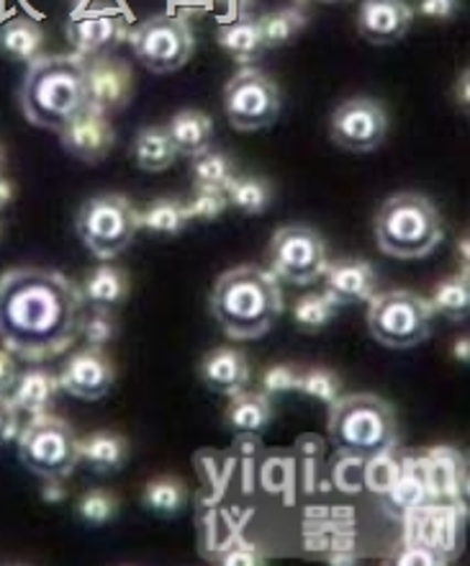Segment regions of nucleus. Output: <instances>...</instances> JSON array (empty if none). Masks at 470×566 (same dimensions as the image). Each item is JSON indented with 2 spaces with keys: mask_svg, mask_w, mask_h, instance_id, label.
<instances>
[{
  "mask_svg": "<svg viewBox=\"0 0 470 566\" xmlns=\"http://www.w3.org/2000/svg\"><path fill=\"white\" fill-rule=\"evenodd\" d=\"M139 209L124 193L93 196L77 209L75 232L98 261H114L139 234Z\"/></svg>",
  "mask_w": 470,
  "mask_h": 566,
  "instance_id": "0eeeda50",
  "label": "nucleus"
},
{
  "mask_svg": "<svg viewBox=\"0 0 470 566\" xmlns=\"http://www.w3.org/2000/svg\"><path fill=\"white\" fill-rule=\"evenodd\" d=\"M57 137L67 155H73L75 160L88 165L106 160L108 153H111L116 145V132L111 119L98 114L96 108L90 106H85L81 114L73 116V119L62 127Z\"/></svg>",
  "mask_w": 470,
  "mask_h": 566,
  "instance_id": "2eb2a0df",
  "label": "nucleus"
},
{
  "mask_svg": "<svg viewBox=\"0 0 470 566\" xmlns=\"http://www.w3.org/2000/svg\"><path fill=\"white\" fill-rule=\"evenodd\" d=\"M15 438H19L21 463L42 482L44 479L65 482L81 463V438L75 436L73 424L52 412L31 418Z\"/></svg>",
  "mask_w": 470,
  "mask_h": 566,
  "instance_id": "6e6552de",
  "label": "nucleus"
},
{
  "mask_svg": "<svg viewBox=\"0 0 470 566\" xmlns=\"http://www.w3.org/2000/svg\"><path fill=\"white\" fill-rule=\"evenodd\" d=\"M81 294H83V302H88L93 310L116 312L124 302H127L129 279L119 265H111L108 261H104L98 269H93L88 276H85Z\"/></svg>",
  "mask_w": 470,
  "mask_h": 566,
  "instance_id": "5701e85b",
  "label": "nucleus"
},
{
  "mask_svg": "<svg viewBox=\"0 0 470 566\" xmlns=\"http://www.w3.org/2000/svg\"><path fill=\"white\" fill-rule=\"evenodd\" d=\"M129 443L116 430H96L81 440V463L96 474H116L127 467Z\"/></svg>",
  "mask_w": 470,
  "mask_h": 566,
  "instance_id": "b1692460",
  "label": "nucleus"
},
{
  "mask_svg": "<svg viewBox=\"0 0 470 566\" xmlns=\"http://www.w3.org/2000/svg\"><path fill=\"white\" fill-rule=\"evenodd\" d=\"M257 21H260V31L268 50L288 46L303 29H307V13L299 11V8H280V11L265 13L263 19Z\"/></svg>",
  "mask_w": 470,
  "mask_h": 566,
  "instance_id": "2f4dec72",
  "label": "nucleus"
},
{
  "mask_svg": "<svg viewBox=\"0 0 470 566\" xmlns=\"http://www.w3.org/2000/svg\"><path fill=\"white\" fill-rule=\"evenodd\" d=\"M432 304L414 291H381L367 302V329L383 348L406 350L427 343L432 337Z\"/></svg>",
  "mask_w": 470,
  "mask_h": 566,
  "instance_id": "423d86ee",
  "label": "nucleus"
},
{
  "mask_svg": "<svg viewBox=\"0 0 470 566\" xmlns=\"http://www.w3.org/2000/svg\"><path fill=\"white\" fill-rule=\"evenodd\" d=\"M226 199H229V207L242 211V214L257 217L268 211L273 201V186L265 178L242 176L234 178L226 188Z\"/></svg>",
  "mask_w": 470,
  "mask_h": 566,
  "instance_id": "7c9ffc66",
  "label": "nucleus"
},
{
  "mask_svg": "<svg viewBox=\"0 0 470 566\" xmlns=\"http://www.w3.org/2000/svg\"><path fill=\"white\" fill-rule=\"evenodd\" d=\"M284 98L280 88L263 70L242 67L224 88V114L237 132H260L278 122Z\"/></svg>",
  "mask_w": 470,
  "mask_h": 566,
  "instance_id": "9b49d317",
  "label": "nucleus"
},
{
  "mask_svg": "<svg viewBox=\"0 0 470 566\" xmlns=\"http://www.w3.org/2000/svg\"><path fill=\"white\" fill-rule=\"evenodd\" d=\"M139 227L157 238H178L188 227L185 203L175 199H157L145 211H139Z\"/></svg>",
  "mask_w": 470,
  "mask_h": 566,
  "instance_id": "c756f323",
  "label": "nucleus"
},
{
  "mask_svg": "<svg viewBox=\"0 0 470 566\" xmlns=\"http://www.w3.org/2000/svg\"><path fill=\"white\" fill-rule=\"evenodd\" d=\"M57 379L60 389L67 391L70 397L83 399V402H100V399L111 395L116 384V366L104 348L85 345L62 364Z\"/></svg>",
  "mask_w": 470,
  "mask_h": 566,
  "instance_id": "4468645a",
  "label": "nucleus"
},
{
  "mask_svg": "<svg viewBox=\"0 0 470 566\" xmlns=\"http://www.w3.org/2000/svg\"><path fill=\"white\" fill-rule=\"evenodd\" d=\"M303 368L293 364H276L268 366L260 376V391L265 397H278L288 395V391H299Z\"/></svg>",
  "mask_w": 470,
  "mask_h": 566,
  "instance_id": "58836bf2",
  "label": "nucleus"
},
{
  "mask_svg": "<svg viewBox=\"0 0 470 566\" xmlns=\"http://www.w3.org/2000/svg\"><path fill=\"white\" fill-rule=\"evenodd\" d=\"M15 199V184L0 176V211L6 207H11V201Z\"/></svg>",
  "mask_w": 470,
  "mask_h": 566,
  "instance_id": "a18cd8bd",
  "label": "nucleus"
},
{
  "mask_svg": "<svg viewBox=\"0 0 470 566\" xmlns=\"http://www.w3.org/2000/svg\"><path fill=\"white\" fill-rule=\"evenodd\" d=\"M216 42L242 67H253L268 52L260 21L253 19V15H237V21L222 23L216 31Z\"/></svg>",
  "mask_w": 470,
  "mask_h": 566,
  "instance_id": "412c9836",
  "label": "nucleus"
},
{
  "mask_svg": "<svg viewBox=\"0 0 470 566\" xmlns=\"http://www.w3.org/2000/svg\"><path fill=\"white\" fill-rule=\"evenodd\" d=\"M81 333L88 345H96V348H106L108 343L119 335V322H116L114 312L106 310H93V314L81 319Z\"/></svg>",
  "mask_w": 470,
  "mask_h": 566,
  "instance_id": "ea45409f",
  "label": "nucleus"
},
{
  "mask_svg": "<svg viewBox=\"0 0 470 566\" xmlns=\"http://www.w3.org/2000/svg\"><path fill=\"white\" fill-rule=\"evenodd\" d=\"M44 52V29L34 19L19 15L0 27V54L11 62L29 65Z\"/></svg>",
  "mask_w": 470,
  "mask_h": 566,
  "instance_id": "393cba45",
  "label": "nucleus"
},
{
  "mask_svg": "<svg viewBox=\"0 0 470 566\" xmlns=\"http://www.w3.org/2000/svg\"><path fill=\"white\" fill-rule=\"evenodd\" d=\"M19 104L31 127L54 132L83 112L85 106V73L83 57L77 54H42L29 62L23 75Z\"/></svg>",
  "mask_w": 470,
  "mask_h": 566,
  "instance_id": "7ed1b4c3",
  "label": "nucleus"
},
{
  "mask_svg": "<svg viewBox=\"0 0 470 566\" xmlns=\"http://www.w3.org/2000/svg\"><path fill=\"white\" fill-rule=\"evenodd\" d=\"M77 515L90 528H104L119 515V497L111 490H88L77 500Z\"/></svg>",
  "mask_w": 470,
  "mask_h": 566,
  "instance_id": "f704fd0d",
  "label": "nucleus"
},
{
  "mask_svg": "<svg viewBox=\"0 0 470 566\" xmlns=\"http://www.w3.org/2000/svg\"><path fill=\"white\" fill-rule=\"evenodd\" d=\"M85 73V104L96 108L98 114L111 116L121 114L135 96V73L129 62L114 54H96L83 57Z\"/></svg>",
  "mask_w": 470,
  "mask_h": 566,
  "instance_id": "ddd939ff",
  "label": "nucleus"
},
{
  "mask_svg": "<svg viewBox=\"0 0 470 566\" xmlns=\"http://www.w3.org/2000/svg\"><path fill=\"white\" fill-rule=\"evenodd\" d=\"M60 391L62 389L57 374L50 371V368H29V371L19 374L8 399H11L19 412H26L29 418H36V415L52 412V405Z\"/></svg>",
  "mask_w": 470,
  "mask_h": 566,
  "instance_id": "aec40b11",
  "label": "nucleus"
},
{
  "mask_svg": "<svg viewBox=\"0 0 470 566\" xmlns=\"http://www.w3.org/2000/svg\"><path fill=\"white\" fill-rule=\"evenodd\" d=\"M226 6H229V11L234 13V15H247L249 13V8H253L257 0H224Z\"/></svg>",
  "mask_w": 470,
  "mask_h": 566,
  "instance_id": "49530a36",
  "label": "nucleus"
},
{
  "mask_svg": "<svg viewBox=\"0 0 470 566\" xmlns=\"http://www.w3.org/2000/svg\"><path fill=\"white\" fill-rule=\"evenodd\" d=\"M191 178L195 188H206V191H224L237 178V165L222 149H206V153L191 157Z\"/></svg>",
  "mask_w": 470,
  "mask_h": 566,
  "instance_id": "c85d7f7f",
  "label": "nucleus"
},
{
  "mask_svg": "<svg viewBox=\"0 0 470 566\" xmlns=\"http://www.w3.org/2000/svg\"><path fill=\"white\" fill-rule=\"evenodd\" d=\"M324 294L332 298L337 306L363 304L378 294L375 283V271L365 261H337L327 263L324 269Z\"/></svg>",
  "mask_w": 470,
  "mask_h": 566,
  "instance_id": "a211bd4d",
  "label": "nucleus"
},
{
  "mask_svg": "<svg viewBox=\"0 0 470 566\" xmlns=\"http://www.w3.org/2000/svg\"><path fill=\"white\" fill-rule=\"evenodd\" d=\"M299 391L311 399H319V402L332 405L334 399L342 395V381H340V376L332 371V368L311 366L301 371Z\"/></svg>",
  "mask_w": 470,
  "mask_h": 566,
  "instance_id": "c9c22d12",
  "label": "nucleus"
},
{
  "mask_svg": "<svg viewBox=\"0 0 470 566\" xmlns=\"http://www.w3.org/2000/svg\"><path fill=\"white\" fill-rule=\"evenodd\" d=\"M188 486L180 476H154L142 490V507L160 521H175L188 507Z\"/></svg>",
  "mask_w": 470,
  "mask_h": 566,
  "instance_id": "bb28decb",
  "label": "nucleus"
},
{
  "mask_svg": "<svg viewBox=\"0 0 470 566\" xmlns=\"http://www.w3.org/2000/svg\"><path fill=\"white\" fill-rule=\"evenodd\" d=\"M83 294L52 269H11L0 276V343L26 364L65 353L81 335Z\"/></svg>",
  "mask_w": 470,
  "mask_h": 566,
  "instance_id": "f257e3e1",
  "label": "nucleus"
},
{
  "mask_svg": "<svg viewBox=\"0 0 470 566\" xmlns=\"http://www.w3.org/2000/svg\"><path fill=\"white\" fill-rule=\"evenodd\" d=\"M429 304H432L435 314H442V317H448L452 322L466 319L470 310V289L466 273L463 276H452L437 283L435 296L429 298Z\"/></svg>",
  "mask_w": 470,
  "mask_h": 566,
  "instance_id": "473e14b6",
  "label": "nucleus"
},
{
  "mask_svg": "<svg viewBox=\"0 0 470 566\" xmlns=\"http://www.w3.org/2000/svg\"><path fill=\"white\" fill-rule=\"evenodd\" d=\"M329 137L344 153L367 155L388 137V114L381 101L355 96L342 101L329 119Z\"/></svg>",
  "mask_w": 470,
  "mask_h": 566,
  "instance_id": "f8f14e48",
  "label": "nucleus"
},
{
  "mask_svg": "<svg viewBox=\"0 0 470 566\" xmlns=\"http://www.w3.org/2000/svg\"><path fill=\"white\" fill-rule=\"evenodd\" d=\"M65 34L77 57H96L119 46L129 36V27L121 15L100 11L77 15L67 23Z\"/></svg>",
  "mask_w": 470,
  "mask_h": 566,
  "instance_id": "f3484780",
  "label": "nucleus"
},
{
  "mask_svg": "<svg viewBox=\"0 0 470 566\" xmlns=\"http://www.w3.org/2000/svg\"><path fill=\"white\" fill-rule=\"evenodd\" d=\"M131 157H135L137 168L145 172L170 170L172 163H175V157H178V149H175V145H172L168 127L152 124V127L139 129L135 137V147H131Z\"/></svg>",
  "mask_w": 470,
  "mask_h": 566,
  "instance_id": "cd10ccee",
  "label": "nucleus"
},
{
  "mask_svg": "<svg viewBox=\"0 0 470 566\" xmlns=\"http://www.w3.org/2000/svg\"><path fill=\"white\" fill-rule=\"evenodd\" d=\"M337 310H340V306H337L324 291H319V294H303L299 302L293 304V322L301 333L317 335L334 319Z\"/></svg>",
  "mask_w": 470,
  "mask_h": 566,
  "instance_id": "72a5a7b5",
  "label": "nucleus"
},
{
  "mask_svg": "<svg viewBox=\"0 0 470 566\" xmlns=\"http://www.w3.org/2000/svg\"><path fill=\"white\" fill-rule=\"evenodd\" d=\"M273 405L263 391H239L229 397L224 410V422L234 436H263L270 428Z\"/></svg>",
  "mask_w": 470,
  "mask_h": 566,
  "instance_id": "4be33fe9",
  "label": "nucleus"
},
{
  "mask_svg": "<svg viewBox=\"0 0 470 566\" xmlns=\"http://www.w3.org/2000/svg\"><path fill=\"white\" fill-rule=\"evenodd\" d=\"M375 245L396 261L432 255L445 240L440 211L421 193H394L381 203L373 222Z\"/></svg>",
  "mask_w": 470,
  "mask_h": 566,
  "instance_id": "39448f33",
  "label": "nucleus"
},
{
  "mask_svg": "<svg viewBox=\"0 0 470 566\" xmlns=\"http://www.w3.org/2000/svg\"><path fill=\"white\" fill-rule=\"evenodd\" d=\"M229 209V199L224 191H206V188H195L191 201L185 203L188 222H214Z\"/></svg>",
  "mask_w": 470,
  "mask_h": 566,
  "instance_id": "e433bc0d",
  "label": "nucleus"
},
{
  "mask_svg": "<svg viewBox=\"0 0 470 566\" xmlns=\"http://www.w3.org/2000/svg\"><path fill=\"white\" fill-rule=\"evenodd\" d=\"M412 23L414 11L406 0H363L357 11V34L375 46L402 42Z\"/></svg>",
  "mask_w": 470,
  "mask_h": 566,
  "instance_id": "dca6fc26",
  "label": "nucleus"
},
{
  "mask_svg": "<svg viewBox=\"0 0 470 566\" xmlns=\"http://www.w3.org/2000/svg\"><path fill=\"white\" fill-rule=\"evenodd\" d=\"M327 242L307 224H286L270 238L268 271L278 281L311 286L327 269Z\"/></svg>",
  "mask_w": 470,
  "mask_h": 566,
  "instance_id": "9d476101",
  "label": "nucleus"
},
{
  "mask_svg": "<svg viewBox=\"0 0 470 566\" xmlns=\"http://www.w3.org/2000/svg\"><path fill=\"white\" fill-rule=\"evenodd\" d=\"M19 379V368H15V356L11 350L0 348V395H11L13 384Z\"/></svg>",
  "mask_w": 470,
  "mask_h": 566,
  "instance_id": "37998d69",
  "label": "nucleus"
},
{
  "mask_svg": "<svg viewBox=\"0 0 470 566\" xmlns=\"http://www.w3.org/2000/svg\"><path fill=\"white\" fill-rule=\"evenodd\" d=\"M0 170H3V149H0Z\"/></svg>",
  "mask_w": 470,
  "mask_h": 566,
  "instance_id": "09e8293b",
  "label": "nucleus"
},
{
  "mask_svg": "<svg viewBox=\"0 0 470 566\" xmlns=\"http://www.w3.org/2000/svg\"><path fill=\"white\" fill-rule=\"evenodd\" d=\"M135 57L154 75H170L185 67L193 57L195 39L185 19L170 13L152 15L129 31Z\"/></svg>",
  "mask_w": 470,
  "mask_h": 566,
  "instance_id": "1a4fd4ad",
  "label": "nucleus"
},
{
  "mask_svg": "<svg viewBox=\"0 0 470 566\" xmlns=\"http://www.w3.org/2000/svg\"><path fill=\"white\" fill-rule=\"evenodd\" d=\"M329 443L342 459L367 461L394 453L398 443V420L394 405L378 395H340L329 405Z\"/></svg>",
  "mask_w": 470,
  "mask_h": 566,
  "instance_id": "20e7f679",
  "label": "nucleus"
},
{
  "mask_svg": "<svg viewBox=\"0 0 470 566\" xmlns=\"http://www.w3.org/2000/svg\"><path fill=\"white\" fill-rule=\"evenodd\" d=\"M168 135L175 145L178 155L195 157L206 153L211 147V137H214V122L209 114L199 112V108H183L172 116L168 124Z\"/></svg>",
  "mask_w": 470,
  "mask_h": 566,
  "instance_id": "a878e982",
  "label": "nucleus"
},
{
  "mask_svg": "<svg viewBox=\"0 0 470 566\" xmlns=\"http://www.w3.org/2000/svg\"><path fill=\"white\" fill-rule=\"evenodd\" d=\"M44 500L46 502L65 500V486H62V479H44Z\"/></svg>",
  "mask_w": 470,
  "mask_h": 566,
  "instance_id": "c03bdc74",
  "label": "nucleus"
},
{
  "mask_svg": "<svg viewBox=\"0 0 470 566\" xmlns=\"http://www.w3.org/2000/svg\"><path fill=\"white\" fill-rule=\"evenodd\" d=\"M199 379L203 387L214 395L234 397L247 389L249 384V364L247 356L232 345L209 350L199 364Z\"/></svg>",
  "mask_w": 470,
  "mask_h": 566,
  "instance_id": "6ab92c4d",
  "label": "nucleus"
},
{
  "mask_svg": "<svg viewBox=\"0 0 470 566\" xmlns=\"http://www.w3.org/2000/svg\"><path fill=\"white\" fill-rule=\"evenodd\" d=\"M460 0H419L417 13L429 21H450L458 13Z\"/></svg>",
  "mask_w": 470,
  "mask_h": 566,
  "instance_id": "79ce46f5",
  "label": "nucleus"
},
{
  "mask_svg": "<svg viewBox=\"0 0 470 566\" xmlns=\"http://www.w3.org/2000/svg\"><path fill=\"white\" fill-rule=\"evenodd\" d=\"M317 3H327L329 6V3H344V0H317Z\"/></svg>",
  "mask_w": 470,
  "mask_h": 566,
  "instance_id": "de8ad7c7",
  "label": "nucleus"
},
{
  "mask_svg": "<svg viewBox=\"0 0 470 566\" xmlns=\"http://www.w3.org/2000/svg\"><path fill=\"white\" fill-rule=\"evenodd\" d=\"M19 436V410H15L11 399L0 395V448Z\"/></svg>",
  "mask_w": 470,
  "mask_h": 566,
  "instance_id": "a19ab883",
  "label": "nucleus"
},
{
  "mask_svg": "<svg viewBox=\"0 0 470 566\" xmlns=\"http://www.w3.org/2000/svg\"><path fill=\"white\" fill-rule=\"evenodd\" d=\"M367 469H365V486L375 494H388L394 490L398 476H402V463H396V459L391 453L375 455V459H367Z\"/></svg>",
  "mask_w": 470,
  "mask_h": 566,
  "instance_id": "4c0bfd02",
  "label": "nucleus"
},
{
  "mask_svg": "<svg viewBox=\"0 0 470 566\" xmlns=\"http://www.w3.org/2000/svg\"><path fill=\"white\" fill-rule=\"evenodd\" d=\"M278 279L260 265H237L216 279L209 296L211 317L237 343L265 337L284 314Z\"/></svg>",
  "mask_w": 470,
  "mask_h": 566,
  "instance_id": "f03ea898",
  "label": "nucleus"
}]
</instances>
